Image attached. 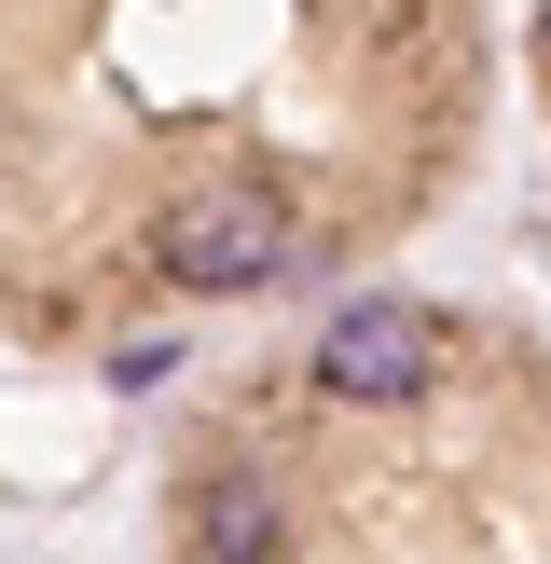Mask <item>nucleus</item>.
I'll use <instances>...</instances> for the list:
<instances>
[{
	"mask_svg": "<svg viewBox=\"0 0 551 564\" xmlns=\"http://www.w3.org/2000/svg\"><path fill=\"white\" fill-rule=\"evenodd\" d=\"M180 564H551V345L345 290L290 345V413L180 482Z\"/></svg>",
	"mask_w": 551,
	"mask_h": 564,
	"instance_id": "f257e3e1",
	"label": "nucleus"
},
{
	"mask_svg": "<svg viewBox=\"0 0 551 564\" xmlns=\"http://www.w3.org/2000/svg\"><path fill=\"white\" fill-rule=\"evenodd\" d=\"M523 69H538V110H551V0H538V28H523Z\"/></svg>",
	"mask_w": 551,
	"mask_h": 564,
	"instance_id": "f03ea898",
	"label": "nucleus"
}]
</instances>
